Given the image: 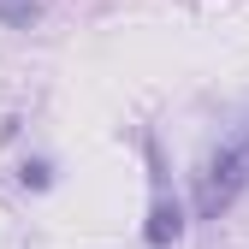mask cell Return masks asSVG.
<instances>
[{
  "label": "cell",
  "instance_id": "cell-4",
  "mask_svg": "<svg viewBox=\"0 0 249 249\" xmlns=\"http://www.w3.org/2000/svg\"><path fill=\"white\" fill-rule=\"evenodd\" d=\"M24 190H48V160H24Z\"/></svg>",
  "mask_w": 249,
  "mask_h": 249
},
{
  "label": "cell",
  "instance_id": "cell-1",
  "mask_svg": "<svg viewBox=\"0 0 249 249\" xmlns=\"http://www.w3.org/2000/svg\"><path fill=\"white\" fill-rule=\"evenodd\" d=\"M243 184H249V137L226 142L202 166V178H196V220H220V213L243 196Z\"/></svg>",
  "mask_w": 249,
  "mask_h": 249
},
{
  "label": "cell",
  "instance_id": "cell-3",
  "mask_svg": "<svg viewBox=\"0 0 249 249\" xmlns=\"http://www.w3.org/2000/svg\"><path fill=\"white\" fill-rule=\"evenodd\" d=\"M42 18V0H0V24L6 30H30Z\"/></svg>",
  "mask_w": 249,
  "mask_h": 249
},
{
  "label": "cell",
  "instance_id": "cell-2",
  "mask_svg": "<svg viewBox=\"0 0 249 249\" xmlns=\"http://www.w3.org/2000/svg\"><path fill=\"white\" fill-rule=\"evenodd\" d=\"M178 231H184V208H178V196H166L160 184H154V208H148L142 243L148 249H166V243H178Z\"/></svg>",
  "mask_w": 249,
  "mask_h": 249
}]
</instances>
